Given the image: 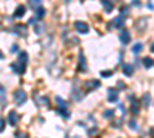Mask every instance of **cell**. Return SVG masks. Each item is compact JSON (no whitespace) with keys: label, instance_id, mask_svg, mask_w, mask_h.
I'll list each match as a JSON object with an SVG mask.
<instances>
[{"label":"cell","instance_id":"34","mask_svg":"<svg viewBox=\"0 0 154 138\" xmlns=\"http://www.w3.org/2000/svg\"><path fill=\"white\" fill-rule=\"evenodd\" d=\"M0 58H3V52L2 51H0Z\"/></svg>","mask_w":154,"mask_h":138},{"label":"cell","instance_id":"2","mask_svg":"<svg viewBox=\"0 0 154 138\" xmlns=\"http://www.w3.org/2000/svg\"><path fill=\"white\" fill-rule=\"evenodd\" d=\"M74 29H75L77 32H80V34H86V32L89 31V26H88L85 22L77 20V22H74Z\"/></svg>","mask_w":154,"mask_h":138},{"label":"cell","instance_id":"10","mask_svg":"<svg viewBox=\"0 0 154 138\" xmlns=\"http://www.w3.org/2000/svg\"><path fill=\"white\" fill-rule=\"evenodd\" d=\"M130 40H131L130 32H128V31H122V32H120V42H122L123 45H128V43H130Z\"/></svg>","mask_w":154,"mask_h":138},{"label":"cell","instance_id":"4","mask_svg":"<svg viewBox=\"0 0 154 138\" xmlns=\"http://www.w3.org/2000/svg\"><path fill=\"white\" fill-rule=\"evenodd\" d=\"M19 114L17 112H14V110H11L9 114H8V123L11 124V126H16V124L19 123Z\"/></svg>","mask_w":154,"mask_h":138},{"label":"cell","instance_id":"15","mask_svg":"<svg viewBox=\"0 0 154 138\" xmlns=\"http://www.w3.org/2000/svg\"><path fill=\"white\" fill-rule=\"evenodd\" d=\"M17 61H20V63H23V65H26V61H28V54L26 52H19V60Z\"/></svg>","mask_w":154,"mask_h":138},{"label":"cell","instance_id":"13","mask_svg":"<svg viewBox=\"0 0 154 138\" xmlns=\"http://www.w3.org/2000/svg\"><path fill=\"white\" fill-rule=\"evenodd\" d=\"M122 71H123V74H125V75L131 77L133 72H134V68H133L131 65H123V66H122Z\"/></svg>","mask_w":154,"mask_h":138},{"label":"cell","instance_id":"1","mask_svg":"<svg viewBox=\"0 0 154 138\" xmlns=\"http://www.w3.org/2000/svg\"><path fill=\"white\" fill-rule=\"evenodd\" d=\"M14 100H16V103L19 104V106H22L25 101H26V98H28V95H26V92L25 91H22V89H17L16 92H14Z\"/></svg>","mask_w":154,"mask_h":138},{"label":"cell","instance_id":"22","mask_svg":"<svg viewBox=\"0 0 154 138\" xmlns=\"http://www.w3.org/2000/svg\"><path fill=\"white\" fill-rule=\"evenodd\" d=\"M131 112H133V115H137V114H139V104H137V101H134V103H133Z\"/></svg>","mask_w":154,"mask_h":138},{"label":"cell","instance_id":"29","mask_svg":"<svg viewBox=\"0 0 154 138\" xmlns=\"http://www.w3.org/2000/svg\"><path fill=\"white\" fill-rule=\"evenodd\" d=\"M5 129V120L3 118H0V132H2Z\"/></svg>","mask_w":154,"mask_h":138},{"label":"cell","instance_id":"17","mask_svg":"<svg viewBox=\"0 0 154 138\" xmlns=\"http://www.w3.org/2000/svg\"><path fill=\"white\" fill-rule=\"evenodd\" d=\"M142 104H143L145 107H148V106L151 104V95H149V94H145V95H143V103H142Z\"/></svg>","mask_w":154,"mask_h":138},{"label":"cell","instance_id":"12","mask_svg":"<svg viewBox=\"0 0 154 138\" xmlns=\"http://www.w3.org/2000/svg\"><path fill=\"white\" fill-rule=\"evenodd\" d=\"M100 3L103 5V9H105L106 12H111V11H112V8H114L111 0H100Z\"/></svg>","mask_w":154,"mask_h":138},{"label":"cell","instance_id":"27","mask_svg":"<svg viewBox=\"0 0 154 138\" xmlns=\"http://www.w3.org/2000/svg\"><path fill=\"white\" fill-rule=\"evenodd\" d=\"M109 75H112V71H103L102 72V77H109Z\"/></svg>","mask_w":154,"mask_h":138},{"label":"cell","instance_id":"21","mask_svg":"<svg viewBox=\"0 0 154 138\" xmlns=\"http://www.w3.org/2000/svg\"><path fill=\"white\" fill-rule=\"evenodd\" d=\"M142 48H143V46H142V43H136V45L133 46V52H134V54L140 52V51H142Z\"/></svg>","mask_w":154,"mask_h":138},{"label":"cell","instance_id":"31","mask_svg":"<svg viewBox=\"0 0 154 138\" xmlns=\"http://www.w3.org/2000/svg\"><path fill=\"white\" fill-rule=\"evenodd\" d=\"M17 51V46L14 45V46H11V52H16Z\"/></svg>","mask_w":154,"mask_h":138},{"label":"cell","instance_id":"25","mask_svg":"<svg viewBox=\"0 0 154 138\" xmlns=\"http://www.w3.org/2000/svg\"><path fill=\"white\" fill-rule=\"evenodd\" d=\"M0 103H5V89L0 86Z\"/></svg>","mask_w":154,"mask_h":138},{"label":"cell","instance_id":"18","mask_svg":"<svg viewBox=\"0 0 154 138\" xmlns=\"http://www.w3.org/2000/svg\"><path fill=\"white\" fill-rule=\"evenodd\" d=\"M56 101H57V104L62 107V109H66V101L63 98H60V97H56Z\"/></svg>","mask_w":154,"mask_h":138},{"label":"cell","instance_id":"3","mask_svg":"<svg viewBox=\"0 0 154 138\" xmlns=\"http://www.w3.org/2000/svg\"><path fill=\"white\" fill-rule=\"evenodd\" d=\"M123 25H125V17H123V16L116 17V19L111 22V26H112V28H117V29H122Z\"/></svg>","mask_w":154,"mask_h":138},{"label":"cell","instance_id":"5","mask_svg":"<svg viewBox=\"0 0 154 138\" xmlns=\"http://www.w3.org/2000/svg\"><path fill=\"white\" fill-rule=\"evenodd\" d=\"M108 100H109L111 103H116L119 100V91L114 89V87H112V89L109 87V89H108Z\"/></svg>","mask_w":154,"mask_h":138},{"label":"cell","instance_id":"9","mask_svg":"<svg viewBox=\"0 0 154 138\" xmlns=\"http://www.w3.org/2000/svg\"><path fill=\"white\" fill-rule=\"evenodd\" d=\"M25 12H26V8H25V5H19L17 9H16V12H14V17L20 19V17L25 16Z\"/></svg>","mask_w":154,"mask_h":138},{"label":"cell","instance_id":"8","mask_svg":"<svg viewBox=\"0 0 154 138\" xmlns=\"http://www.w3.org/2000/svg\"><path fill=\"white\" fill-rule=\"evenodd\" d=\"M79 69H80L82 72L86 71V61H85V55H83V52H79Z\"/></svg>","mask_w":154,"mask_h":138},{"label":"cell","instance_id":"23","mask_svg":"<svg viewBox=\"0 0 154 138\" xmlns=\"http://www.w3.org/2000/svg\"><path fill=\"white\" fill-rule=\"evenodd\" d=\"M59 114H60V115H63V118H65V120H68V118H69V112H68L66 109H63V110L60 109V110H59Z\"/></svg>","mask_w":154,"mask_h":138},{"label":"cell","instance_id":"32","mask_svg":"<svg viewBox=\"0 0 154 138\" xmlns=\"http://www.w3.org/2000/svg\"><path fill=\"white\" fill-rule=\"evenodd\" d=\"M139 3H140L139 0H133V5H134V6H139Z\"/></svg>","mask_w":154,"mask_h":138},{"label":"cell","instance_id":"19","mask_svg":"<svg viewBox=\"0 0 154 138\" xmlns=\"http://www.w3.org/2000/svg\"><path fill=\"white\" fill-rule=\"evenodd\" d=\"M35 101H38L40 104H48L49 100H48L46 97H37V95H35Z\"/></svg>","mask_w":154,"mask_h":138},{"label":"cell","instance_id":"7","mask_svg":"<svg viewBox=\"0 0 154 138\" xmlns=\"http://www.w3.org/2000/svg\"><path fill=\"white\" fill-rule=\"evenodd\" d=\"M100 86V81L99 80H91V81H86L85 83V89L86 91H93V89H96V87H99Z\"/></svg>","mask_w":154,"mask_h":138},{"label":"cell","instance_id":"16","mask_svg":"<svg viewBox=\"0 0 154 138\" xmlns=\"http://www.w3.org/2000/svg\"><path fill=\"white\" fill-rule=\"evenodd\" d=\"M43 16H45V9H43V8H38V9H35V19L42 20V19H43Z\"/></svg>","mask_w":154,"mask_h":138},{"label":"cell","instance_id":"14","mask_svg":"<svg viewBox=\"0 0 154 138\" xmlns=\"http://www.w3.org/2000/svg\"><path fill=\"white\" fill-rule=\"evenodd\" d=\"M28 3L32 9H38L42 8V0H28Z\"/></svg>","mask_w":154,"mask_h":138},{"label":"cell","instance_id":"26","mask_svg":"<svg viewBox=\"0 0 154 138\" xmlns=\"http://www.w3.org/2000/svg\"><path fill=\"white\" fill-rule=\"evenodd\" d=\"M16 138H28V135L23 134V132H17V134H16Z\"/></svg>","mask_w":154,"mask_h":138},{"label":"cell","instance_id":"28","mask_svg":"<svg viewBox=\"0 0 154 138\" xmlns=\"http://www.w3.org/2000/svg\"><path fill=\"white\" fill-rule=\"evenodd\" d=\"M34 31H35V34H42L43 32V26H35Z\"/></svg>","mask_w":154,"mask_h":138},{"label":"cell","instance_id":"30","mask_svg":"<svg viewBox=\"0 0 154 138\" xmlns=\"http://www.w3.org/2000/svg\"><path fill=\"white\" fill-rule=\"evenodd\" d=\"M130 126H131V129H137V124L134 121H130Z\"/></svg>","mask_w":154,"mask_h":138},{"label":"cell","instance_id":"6","mask_svg":"<svg viewBox=\"0 0 154 138\" xmlns=\"http://www.w3.org/2000/svg\"><path fill=\"white\" fill-rule=\"evenodd\" d=\"M11 69L14 71L16 74H19V75H20V74H23V72H25V65H23V63H20V61H16V63H12V65H11Z\"/></svg>","mask_w":154,"mask_h":138},{"label":"cell","instance_id":"20","mask_svg":"<svg viewBox=\"0 0 154 138\" xmlns=\"http://www.w3.org/2000/svg\"><path fill=\"white\" fill-rule=\"evenodd\" d=\"M143 65H145V68H152V58H149V57H145L143 58Z\"/></svg>","mask_w":154,"mask_h":138},{"label":"cell","instance_id":"11","mask_svg":"<svg viewBox=\"0 0 154 138\" xmlns=\"http://www.w3.org/2000/svg\"><path fill=\"white\" fill-rule=\"evenodd\" d=\"M14 32L19 34V35H22V37H25V35H26V26H25V25H17Z\"/></svg>","mask_w":154,"mask_h":138},{"label":"cell","instance_id":"24","mask_svg":"<svg viewBox=\"0 0 154 138\" xmlns=\"http://www.w3.org/2000/svg\"><path fill=\"white\" fill-rule=\"evenodd\" d=\"M103 117H105V118H112V117H114V110H112V109H111V110H109V109H108V110H105Z\"/></svg>","mask_w":154,"mask_h":138},{"label":"cell","instance_id":"33","mask_svg":"<svg viewBox=\"0 0 154 138\" xmlns=\"http://www.w3.org/2000/svg\"><path fill=\"white\" fill-rule=\"evenodd\" d=\"M148 8H149V9H152V0H149V3H148Z\"/></svg>","mask_w":154,"mask_h":138}]
</instances>
